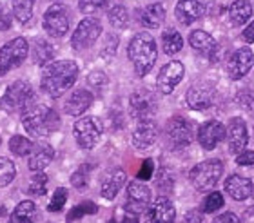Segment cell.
<instances>
[{
  "label": "cell",
  "instance_id": "6da1fadb",
  "mask_svg": "<svg viewBox=\"0 0 254 223\" xmlns=\"http://www.w3.org/2000/svg\"><path fill=\"white\" fill-rule=\"evenodd\" d=\"M78 78V64L74 60H57L44 67L40 87L46 95L59 98L73 87Z\"/></svg>",
  "mask_w": 254,
  "mask_h": 223
},
{
  "label": "cell",
  "instance_id": "7a4b0ae2",
  "mask_svg": "<svg viewBox=\"0 0 254 223\" xmlns=\"http://www.w3.org/2000/svg\"><path fill=\"white\" fill-rule=\"evenodd\" d=\"M127 55H129V60L134 65V71H136L138 76H145V74L151 73L153 65L156 64L158 48H156L154 38L149 33L142 31L132 37V40L129 42V48H127Z\"/></svg>",
  "mask_w": 254,
  "mask_h": 223
},
{
  "label": "cell",
  "instance_id": "3957f363",
  "mask_svg": "<svg viewBox=\"0 0 254 223\" xmlns=\"http://www.w3.org/2000/svg\"><path fill=\"white\" fill-rule=\"evenodd\" d=\"M22 125L35 138L49 136L60 127V116L55 109L40 104V106H35L31 109H27V111H24Z\"/></svg>",
  "mask_w": 254,
  "mask_h": 223
},
{
  "label": "cell",
  "instance_id": "277c9868",
  "mask_svg": "<svg viewBox=\"0 0 254 223\" xmlns=\"http://www.w3.org/2000/svg\"><path fill=\"white\" fill-rule=\"evenodd\" d=\"M222 174H223V162L222 160L211 158L194 165L189 172V180L196 191L207 192L216 185L218 180L222 178Z\"/></svg>",
  "mask_w": 254,
  "mask_h": 223
},
{
  "label": "cell",
  "instance_id": "5b68a950",
  "mask_svg": "<svg viewBox=\"0 0 254 223\" xmlns=\"http://www.w3.org/2000/svg\"><path fill=\"white\" fill-rule=\"evenodd\" d=\"M33 87L27 82H13V84L5 89L4 96L0 98V109L7 112H16V111H27V106L33 100Z\"/></svg>",
  "mask_w": 254,
  "mask_h": 223
},
{
  "label": "cell",
  "instance_id": "8992f818",
  "mask_svg": "<svg viewBox=\"0 0 254 223\" xmlns=\"http://www.w3.org/2000/svg\"><path fill=\"white\" fill-rule=\"evenodd\" d=\"M102 134H104V123L96 116L80 118L73 125V136L76 140V144H78V147L87 149V151L100 142Z\"/></svg>",
  "mask_w": 254,
  "mask_h": 223
},
{
  "label": "cell",
  "instance_id": "52a82bcc",
  "mask_svg": "<svg viewBox=\"0 0 254 223\" xmlns=\"http://www.w3.org/2000/svg\"><path fill=\"white\" fill-rule=\"evenodd\" d=\"M29 55V42L24 37H16L0 48V76L15 69Z\"/></svg>",
  "mask_w": 254,
  "mask_h": 223
},
{
  "label": "cell",
  "instance_id": "ba28073f",
  "mask_svg": "<svg viewBox=\"0 0 254 223\" xmlns=\"http://www.w3.org/2000/svg\"><path fill=\"white\" fill-rule=\"evenodd\" d=\"M165 138L169 142L171 149L187 147L194 140V125L186 116L176 114V116L169 118L165 123Z\"/></svg>",
  "mask_w": 254,
  "mask_h": 223
},
{
  "label": "cell",
  "instance_id": "9c48e42d",
  "mask_svg": "<svg viewBox=\"0 0 254 223\" xmlns=\"http://www.w3.org/2000/svg\"><path fill=\"white\" fill-rule=\"evenodd\" d=\"M129 112L138 122L153 120V116L158 112V100L156 96L147 89L134 91L129 98Z\"/></svg>",
  "mask_w": 254,
  "mask_h": 223
},
{
  "label": "cell",
  "instance_id": "30bf717a",
  "mask_svg": "<svg viewBox=\"0 0 254 223\" xmlns=\"http://www.w3.org/2000/svg\"><path fill=\"white\" fill-rule=\"evenodd\" d=\"M100 33L102 22L98 18H95V16H87L74 29L73 37H71V48L74 51H84V49L91 48L98 40Z\"/></svg>",
  "mask_w": 254,
  "mask_h": 223
},
{
  "label": "cell",
  "instance_id": "8fae6325",
  "mask_svg": "<svg viewBox=\"0 0 254 223\" xmlns=\"http://www.w3.org/2000/svg\"><path fill=\"white\" fill-rule=\"evenodd\" d=\"M69 9L62 4L49 5L48 11L44 13V29L49 37L60 38L69 31Z\"/></svg>",
  "mask_w": 254,
  "mask_h": 223
},
{
  "label": "cell",
  "instance_id": "7c38bea8",
  "mask_svg": "<svg viewBox=\"0 0 254 223\" xmlns=\"http://www.w3.org/2000/svg\"><path fill=\"white\" fill-rule=\"evenodd\" d=\"M151 196H153V192L149 189L147 185H143L140 181H131L129 185H127V202L124 205V211L131 214H142L145 213L151 205Z\"/></svg>",
  "mask_w": 254,
  "mask_h": 223
},
{
  "label": "cell",
  "instance_id": "4fadbf2b",
  "mask_svg": "<svg viewBox=\"0 0 254 223\" xmlns=\"http://www.w3.org/2000/svg\"><path fill=\"white\" fill-rule=\"evenodd\" d=\"M186 76V67L182 62L173 60L169 64H165L158 73L156 78V87L160 89L162 95H171L176 89V85L180 84L182 78Z\"/></svg>",
  "mask_w": 254,
  "mask_h": 223
},
{
  "label": "cell",
  "instance_id": "5bb4252c",
  "mask_svg": "<svg viewBox=\"0 0 254 223\" xmlns=\"http://www.w3.org/2000/svg\"><path fill=\"white\" fill-rule=\"evenodd\" d=\"M223 138H225V125L218 120H209L198 127V144L205 151L216 149V145L223 142Z\"/></svg>",
  "mask_w": 254,
  "mask_h": 223
},
{
  "label": "cell",
  "instance_id": "9a60e30c",
  "mask_svg": "<svg viewBox=\"0 0 254 223\" xmlns=\"http://www.w3.org/2000/svg\"><path fill=\"white\" fill-rule=\"evenodd\" d=\"M254 64V55L249 48H240L236 49L231 58L227 62V73L233 80H240L244 78L245 74L253 69Z\"/></svg>",
  "mask_w": 254,
  "mask_h": 223
},
{
  "label": "cell",
  "instance_id": "2e32d148",
  "mask_svg": "<svg viewBox=\"0 0 254 223\" xmlns=\"http://www.w3.org/2000/svg\"><path fill=\"white\" fill-rule=\"evenodd\" d=\"M147 213V223H176V209L167 196H160L151 202Z\"/></svg>",
  "mask_w": 254,
  "mask_h": 223
},
{
  "label": "cell",
  "instance_id": "e0dca14e",
  "mask_svg": "<svg viewBox=\"0 0 254 223\" xmlns=\"http://www.w3.org/2000/svg\"><path fill=\"white\" fill-rule=\"evenodd\" d=\"M187 106L194 111H203L209 109L214 102V89L207 84H194L190 85L186 95Z\"/></svg>",
  "mask_w": 254,
  "mask_h": 223
},
{
  "label": "cell",
  "instance_id": "ac0fdd59",
  "mask_svg": "<svg viewBox=\"0 0 254 223\" xmlns=\"http://www.w3.org/2000/svg\"><path fill=\"white\" fill-rule=\"evenodd\" d=\"M249 144V131L244 118H231L229 122V149L233 154H240Z\"/></svg>",
  "mask_w": 254,
  "mask_h": 223
},
{
  "label": "cell",
  "instance_id": "d6986e66",
  "mask_svg": "<svg viewBox=\"0 0 254 223\" xmlns=\"http://www.w3.org/2000/svg\"><path fill=\"white\" fill-rule=\"evenodd\" d=\"M132 145L136 149H149L153 147L158 140V127L153 120H143L138 122V125L132 131Z\"/></svg>",
  "mask_w": 254,
  "mask_h": 223
},
{
  "label": "cell",
  "instance_id": "ffe728a7",
  "mask_svg": "<svg viewBox=\"0 0 254 223\" xmlns=\"http://www.w3.org/2000/svg\"><path fill=\"white\" fill-rule=\"evenodd\" d=\"M225 191L227 194L233 200L236 202H245V200H249L253 196L254 192V185H253V180L249 178H245V176H240V174H231L225 180Z\"/></svg>",
  "mask_w": 254,
  "mask_h": 223
},
{
  "label": "cell",
  "instance_id": "44dd1931",
  "mask_svg": "<svg viewBox=\"0 0 254 223\" xmlns=\"http://www.w3.org/2000/svg\"><path fill=\"white\" fill-rule=\"evenodd\" d=\"M93 104V95L87 89H74L71 95L67 96V100L64 102V111L67 112L69 116H80L82 112H85Z\"/></svg>",
  "mask_w": 254,
  "mask_h": 223
},
{
  "label": "cell",
  "instance_id": "7402d4cb",
  "mask_svg": "<svg viewBox=\"0 0 254 223\" xmlns=\"http://www.w3.org/2000/svg\"><path fill=\"white\" fill-rule=\"evenodd\" d=\"M201 15H203V5L200 4V0H178L175 7L176 20L180 22L182 26H190Z\"/></svg>",
  "mask_w": 254,
  "mask_h": 223
},
{
  "label": "cell",
  "instance_id": "603a6c76",
  "mask_svg": "<svg viewBox=\"0 0 254 223\" xmlns=\"http://www.w3.org/2000/svg\"><path fill=\"white\" fill-rule=\"evenodd\" d=\"M126 180H127L126 170L113 169L111 172L104 178V181H102V187H100L102 198H106V200H115V198L118 196V192L122 191L124 185H126Z\"/></svg>",
  "mask_w": 254,
  "mask_h": 223
},
{
  "label": "cell",
  "instance_id": "cb8c5ba5",
  "mask_svg": "<svg viewBox=\"0 0 254 223\" xmlns=\"http://www.w3.org/2000/svg\"><path fill=\"white\" fill-rule=\"evenodd\" d=\"M53 158H55V149L48 144H40L38 147L35 145L27 165H29V169H31L33 172H40V170H44L51 162H53Z\"/></svg>",
  "mask_w": 254,
  "mask_h": 223
},
{
  "label": "cell",
  "instance_id": "d4e9b609",
  "mask_svg": "<svg viewBox=\"0 0 254 223\" xmlns=\"http://www.w3.org/2000/svg\"><path fill=\"white\" fill-rule=\"evenodd\" d=\"M189 44H190V48L194 49V51H198V53H201V55H209V56L216 55V51H218L216 40H214L209 33L201 31V29L190 31Z\"/></svg>",
  "mask_w": 254,
  "mask_h": 223
},
{
  "label": "cell",
  "instance_id": "484cf974",
  "mask_svg": "<svg viewBox=\"0 0 254 223\" xmlns=\"http://www.w3.org/2000/svg\"><path fill=\"white\" fill-rule=\"evenodd\" d=\"M136 16L143 27L158 29L165 20V7L162 4H151L147 7H143Z\"/></svg>",
  "mask_w": 254,
  "mask_h": 223
},
{
  "label": "cell",
  "instance_id": "4316f807",
  "mask_svg": "<svg viewBox=\"0 0 254 223\" xmlns=\"http://www.w3.org/2000/svg\"><path fill=\"white\" fill-rule=\"evenodd\" d=\"M107 18L111 22V26L118 29H126L129 26V13L122 0H107Z\"/></svg>",
  "mask_w": 254,
  "mask_h": 223
},
{
  "label": "cell",
  "instance_id": "83f0119b",
  "mask_svg": "<svg viewBox=\"0 0 254 223\" xmlns=\"http://www.w3.org/2000/svg\"><path fill=\"white\" fill-rule=\"evenodd\" d=\"M33 62L37 65H46L53 62L55 56V46L49 40H44V38H37L35 44H33V51H31Z\"/></svg>",
  "mask_w": 254,
  "mask_h": 223
},
{
  "label": "cell",
  "instance_id": "f1b7e54d",
  "mask_svg": "<svg viewBox=\"0 0 254 223\" xmlns=\"http://www.w3.org/2000/svg\"><path fill=\"white\" fill-rule=\"evenodd\" d=\"M9 223H37V205L31 200L20 202L11 213Z\"/></svg>",
  "mask_w": 254,
  "mask_h": 223
},
{
  "label": "cell",
  "instance_id": "f546056e",
  "mask_svg": "<svg viewBox=\"0 0 254 223\" xmlns=\"http://www.w3.org/2000/svg\"><path fill=\"white\" fill-rule=\"evenodd\" d=\"M251 16H253V5L247 0H234L229 5V18L234 26H244Z\"/></svg>",
  "mask_w": 254,
  "mask_h": 223
},
{
  "label": "cell",
  "instance_id": "4dcf8cb0",
  "mask_svg": "<svg viewBox=\"0 0 254 223\" xmlns=\"http://www.w3.org/2000/svg\"><path fill=\"white\" fill-rule=\"evenodd\" d=\"M162 44H164V51L165 55H176L180 53L182 48H184V38L175 27H167L164 33H162Z\"/></svg>",
  "mask_w": 254,
  "mask_h": 223
},
{
  "label": "cell",
  "instance_id": "1f68e13d",
  "mask_svg": "<svg viewBox=\"0 0 254 223\" xmlns=\"http://www.w3.org/2000/svg\"><path fill=\"white\" fill-rule=\"evenodd\" d=\"M11 5H13V15L20 24H26L33 18L35 0H11Z\"/></svg>",
  "mask_w": 254,
  "mask_h": 223
},
{
  "label": "cell",
  "instance_id": "d6a6232c",
  "mask_svg": "<svg viewBox=\"0 0 254 223\" xmlns=\"http://www.w3.org/2000/svg\"><path fill=\"white\" fill-rule=\"evenodd\" d=\"M33 149H35V144L29 138H26V136H22V134L11 136L9 151L13 154H16V156H27V154L33 153Z\"/></svg>",
  "mask_w": 254,
  "mask_h": 223
},
{
  "label": "cell",
  "instance_id": "836d02e7",
  "mask_svg": "<svg viewBox=\"0 0 254 223\" xmlns=\"http://www.w3.org/2000/svg\"><path fill=\"white\" fill-rule=\"evenodd\" d=\"M48 183H49V178L46 172H42V170L40 172H33L29 187H27V192L31 196H44L48 192Z\"/></svg>",
  "mask_w": 254,
  "mask_h": 223
},
{
  "label": "cell",
  "instance_id": "e575fe53",
  "mask_svg": "<svg viewBox=\"0 0 254 223\" xmlns=\"http://www.w3.org/2000/svg\"><path fill=\"white\" fill-rule=\"evenodd\" d=\"M91 170H93V165H89V164L80 165L78 169L73 172V176H71V185H73L74 189H78V191H85L87 185H89Z\"/></svg>",
  "mask_w": 254,
  "mask_h": 223
},
{
  "label": "cell",
  "instance_id": "d590c367",
  "mask_svg": "<svg viewBox=\"0 0 254 223\" xmlns=\"http://www.w3.org/2000/svg\"><path fill=\"white\" fill-rule=\"evenodd\" d=\"M96 213H98V207H96L95 203L93 202H82L80 205H76V207H73L71 211H69L65 222L73 223L74 220H80V218H84V216H87V214H96Z\"/></svg>",
  "mask_w": 254,
  "mask_h": 223
},
{
  "label": "cell",
  "instance_id": "8d00e7d4",
  "mask_svg": "<svg viewBox=\"0 0 254 223\" xmlns=\"http://www.w3.org/2000/svg\"><path fill=\"white\" fill-rule=\"evenodd\" d=\"M15 174H16L15 164L11 160L0 156V187L9 185L11 181L15 180Z\"/></svg>",
  "mask_w": 254,
  "mask_h": 223
},
{
  "label": "cell",
  "instance_id": "74e56055",
  "mask_svg": "<svg viewBox=\"0 0 254 223\" xmlns=\"http://www.w3.org/2000/svg\"><path fill=\"white\" fill-rule=\"evenodd\" d=\"M223 203H225V200H223L222 192H211L201 203V213H216L223 207Z\"/></svg>",
  "mask_w": 254,
  "mask_h": 223
},
{
  "label": "cell",
  "instance_id": "f35d334b",
  "mask_svg": "<svg viewBox=\"0 0 254 223\" xmlns=\"http://www.w3.org/2000/svg\"><path fill=\"white\" fill-rule=\"evenodd\" d=\"M65 202H67V189L59 187L53 194V200L49 202L48 211L49 213H62L64 207H65Z\"/></svg>",
  "mask_w": 254,
  "mask_h": 223
},
{
  "label": "cell",
  "instance_id": "ab89813d",
  "mask_svg": "<svg viewBox=\"0 0 254 223\" xmlns=\"http://www.w3.org/2000/svg\"><path fill=\"white\" fill-rule=\"evenodd\" d=\"M107 5V0H78V9L85 15H93Z\"/></svg>",
  "mask_w": 254,
  "mask_h": 223
},
{
  "label": "cell",
  "instance_id": "60d3db41",
  "mask_svg": "<svg viewBox=\"0 0 254 223\" xmlns=\"http://www.w3.org/2000/svg\"><path fill=\"white\" fill-rule=\"evenodd\" d=\"M238 106L242 107V109H245L247 112H253L254 114V93L249 89H244L238 93Z\"/></svg>",
  "mask_w": 254,
  "mask_h": 223
},
{
  "label": "cell",
  "instance_id": "b9f144b4",
  "mask_svg": "<svg viewBox=\"0 0 254 223\" xmlns=\"http://www.w3.org/2000/svg\"><path fill=\"white\" fill-rule=\"evenodd\" d=\"M153 172H154V162L153 160H145L142 164V167H140V170H138V180H151L153 178Z\"/></svg>",
  "mask_w": 254,
  "mask_h": 223
},
{
  "label": "cell",
  "instance_id": "7bdbcfd3",
  "mask_svg": "<svg viewBox=\"0 0 254 223\" xmlns=\"http://www.w3.org/2000/svg\"><path fill=\"white\" fill-rule=\"evenodd\" d=\"M87 84L93 85V87H102L104 84H107V76L104 73H98V71H95V73H91L89 76H87Z\"/></svg>",
  "mask_w": 254,
  "mask_h": 223
},
{
  "label": "cell",
  "instance_id": "ee69618b",
  "mask_svg": "<svg viewBox=\"0 0 254 223\" xmlns=\"http://www.w3.org/2000/svg\"><path fill=\"white\" fill-rule=\"evenodd\" d=\"M236 164L238 165H254V151H242L236 156Z\"/></svg>",
  "mask_w": 254,
  "mask_h": 223
},
{
  "label": "cell",
  "instance_id": "f6af8a7d",
  "mask_svg": "<svg viewBox=\"0 0 254 223\" xmlns=\"http://www.w3.org/2000/svg\"><path fill=\"white\" fill-rule=\"evenodd\" d=\"M212 223H240V218L234 213H229L227 211V213L216 216V218L212 220Z\"/></svg>",
  "mask_w": 254,
  "mask_h": 223
},
{
  "label": "cell",
  "instance_id": "bcb514c9",
  "mask_svg": "<svg viewBox=\"0 0 254 223\" xmlns=\"http://www.w3.org/2000/svg\"><path fill=\"white\" fill-rule=\"evenodd\" d=\"M11 27V15L0 5V31H7Z\"/></svg>",
  "mask_w": 254,
  "mask_h": 223
},
{
  "label": "cell",
  "instance_id": "7dc6e473",
  "mask_svg": "<svg viewBox=\"0 0 254 223\" xmlns=\"http://www.w3.org/2000/svg\"><path fill=\"white\" fill-rule=\"evenodd\" d=\"M201 222H203L201 209H190L189 213L186 214V223H201Z\"/></svg>",
  "mask_w": 254,
  "mask_h": 223
},
{
  "label": "cell",
  "instance_id": "c3c4849f",
  "mask_svg": "<svg viewBox=\"0 0 254 223\" xmlns=\"http://www.w3.org/2000/svg\"><path fill=\"white\" fill-rule=\"evenodd\" d=\"M242 37H244L245 42H249V44H254V20L251 22L249 26L245 27L244 33H242Z\"/></svg>",
  "mask_w": 254,
  "mask_h": 223
},
{
  "label": "cell",
  "instance_id": "681fc988",
  "mask_svg": "<svg viewBox=\"0 0 254 223\" xmlns=\"http://www.w3.org/2000/svg\"><path fill=\"white\" fill-rule=\"evenodd\" d=\"M53 2H55V4H59V2H62V0H53Z\"/></svg>",
  "mask_w": 254,
  "mask_h": 223
},
{
  "label": "cell",
  "instance_id": "f907efd6",
  "mask_svg": "<svg viewBox=\"0 0 254 223\" xmlns=\"http://www.w3.org/2000/svg\"><path fill=\"white\" fill-rule=\"evenodd\" d=\"M249 213H254V205H253V207H251V211H249Z\"/></svg>",
  "mask_w": 254,
  "mask_h": 223
}]
</instances>
